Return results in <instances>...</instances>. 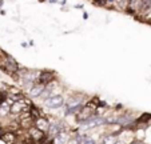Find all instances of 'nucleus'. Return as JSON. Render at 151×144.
<instances>
[{
    "instance_id": "obj_1",
    "label": "nucleus",
    "mask_w": 151,
    "mask_h": 144,
    "mask_svg": "<svg viewBox=\"0 0 151 144\" xmlns=\"http://www.w3.org/2000/svg\"><path fill=\"white\" fill-rule=\"evenodd\" d=\"M3 56L4 57H1V62H0V68H1V71L6 72L7 75H9V76L15 77V80H17L19 79V72H20L19 63L12 56L4 54V52H3Z\"/></svg>"
},
{
    "instance_id": "obj_3",
    "label": "nucleus",
    "mask_w": 151,
    "mask_h": 144,
    "mask_svg": "<svg viewBox=\"0 0 151 144\" xmlns=\"http://www.w3.org/2000/svg\"><path fill=\"white\" fill-rule=\"evenodd\" d=\"M64 104H66V100L62 95H54L43 102V105L46 108H50V110H58V108L63 107Z\"/></svg>"
},
{
    "instance_id": "obj_11",
    "label": "nucleus",
    "mask_w": 151,
    "mask_h": 144,
    "mask_svg": "<svg viewBox=\"0 0 151 144\" xmlns=\"http://www.w3.org/2000/svg\"><path fill=\"white\" fill-rule=\"evenodd\" d=\"M82 144H96V141H95L92 138H90V136H86V138L82 140Z\"/></svg>"
},
{
    "instance_id": "obj_10",
    "label": "nucleus",
    "mask_w": 151,
    "mask_h": 144,
    "mask_svg": "<svg viewBox=\"0 0 151 144\" xmlns=\"http://www.w3.org/2000/svg\"><path fill=\"white\" fill-rule=\"evenodd\" d=\"M7 91H0V105L7 102Z\"/></svg>"
},
{
    "instance_id": "obj_8",
    "label": "nucleus",
    "mask_w": 151,
    "mask_h": 144,
    "mask_svg": "<svg viewBox=\"0 0 151 144\" xmlns=\"http://www.w3.org/2000/svg\"><path fill=\"white\" fill-rule=\"evenodd\" d=\"M70 140H71V138H70L68 131H64V132H62V133L55 136V138L51 140V143L52 144H68Z\"/></svg>"
},
{
    "instance_id": "obj_4",
    "label": "nucleus",
    "mask_w": 151,
    "mask_h": 144,
    "mask_svg": "<svg viewBox=\"0 0 151 144\" xmlns=\"http://www.w3.org/2000/svg\"><path fill=\"white\" fill-rule=\"evenodd\" d=\"M56 77V74L52 72V71H40L39 79H37V83L43 85H50Z\"/></svg>"
},
{
    "instance_id": "obj_2",
    "label": "nucleus",
    "mask_w": 151,
    "mask_h": 144,
    "mask_svg": "<svg viewBox=\"0 0 151 144\" xmlns=\"http://www.w3.org/2000/svg\"><path fill=\"white\" fill-rule=\"evenodd\" d=\"M67 131V125L63 120H54L51 122V125H50V130L47 132V136H48V140H52L56 135Z\"/></svg>"
},
{
    "instance_id": "obj_9",
    "label": "nucleus",
    "mask_w": 151,
    "mask_h": 144,
    "mask_svg": "<svg viewBox=\"0 0 151 144\" xmlns=\"http://www.w3.org/2000/svg\"><path fill=\"white\" fill-rule=\"evenodd\" d=\"M119 141V135L118 133H106L103 136V144H116Z\"/></svg>"
},
{
    "instance_id": "obj_5",
    "label": "nucleus",
    "mask_w": 151,
    "mask_h": 144,
    "mask_svg": "<svg viewBox=\"0 0 151 144\" xmlns=\"http://www.w3.org/2000/svg\"><path fill=\"white\" fill-rule=\"evenodd\" d=\"M143 9V0H128L127 1V12L138 14Z\"/></svg>"
},
{
    "instance_id": "obj_7",
    "label": "nucleus",
    "mask_w": 151,
    "mask_h": 144,
    "mask_svg": "<svg viewBox=\"0 0 151 144\" xmlns=\"http://www.w3.org/2000/svg\"><path fill=\"white\" fill-rule=\"evenodd\" d=\"M44 90H46V85L40 84V83H36V84L28 91V95H29V97H32V99H37V97H40V96L43 95Z\"/></svg>"
},
{
    "instance_id": "obj_6",
    "label": "nucleus",
    "mask_w": 151,
    "mask_h": 144,
    "mask_svg": "<svg viewBox=\"0 0 151 144\" xmlns=\"http://www.w3.org/2000/svg\"><path fill=\"white\" fill-rule=\"evenodd\" d=\"M35 127L36 128H39L40 131H43V132H48V130H50V125H51V122H50L47 117H44V116H40L39 119H36L35 120Z\"/></svg>"
},
{
    "instance_id": "obj_12",
    "label": "nucleus",
    "mask_w": 151,
    "mask_h": 144,
    "mask_svg": "<svg viewBox=\"0 0 151 144\" xmlns=\"http://www.w3.org/2000/svg\"><path fill=\"white\" fill-rule=\"evenodd\" d=\"M130 144H145V143H143L142 140H134V141H131Z\"/></svg>"
}]
</instances>
